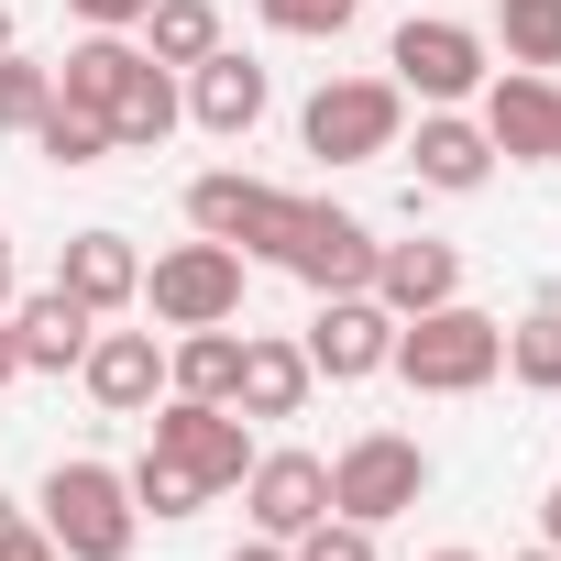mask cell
<instances>
[{"instance_id":"obj_1","label":"cell","mask_w":561,"mask_h":561,"mask_svg":"<svg viewBox=\"0 0 561 561\" xmlns=\"http://www.w3.org/2000/svg\"><path fill=\"white\" fill-rule=\"evenodd\" d=\"M34 528L67 550V561H133V539H144V506H133V473H111V462H56L45 484H34Z\"/></svg>"},{"instance_id":"obj_2","label":"cell","mask_w":561,"mask_h":561,"mask_svg":"<svg viewBox=\"0 0 561 561\" xmlns=\"http://www.w3.org/2000/svg\"><path fill=\"white\" fill-rule=\"evenodd\" d=\"M386 375L419 386V397H473V386L506 375V320H484V309H462V298H451V309H419V320H397Z\"/></svg>"},{"instance_id":"obj_3","label":"cell","mask_w":561,"mask_h":561,"mask_svg":"<svg viewBox=\"0 0 561 561\" xmlns=\"http://www.w3.org/2000/svg\"><path fill=\"white\" fill-rule=\"evenodd\" d=\"M484 67H495V45H484L462 12H408V23L386 34V78H397L419 111H462V100L484 89Z\"/></svg>"},{"instance_id":"obj_4","label":"cell","mask_w":561,"mask_h":561,"mask_svg":"<svg viewBox=\"0 0 561 561\" xmlns=\"http://www.w3.org/2000/svg\"><path fill=\"white\" fill-rule=\"evenodd\" d=\"M298 144L320 165H375L408 144V89L397 78H320L309 111H298Z\"/></svg>"},{"instance_id":"obj_5","label":"cell","mask_w":561,"mask_h":561,"mask_svg":"<svg viewBox=\"0 0 561 561\" xmlns=\"http://www.w3.org/2000/svg\"><path fill=\"white\" fill-rule=\"evenodd\" d=\"M298 209H309L298 187H264V176H242V165H209V176H187V231L231 242L242 264H275V253H287Z\"/></svg>"},{"instance_id":"obj_6","label":"cell","mask_w":561,"mask_h":561,"mask_svg":"<svg viewBox=\"0 0 561 561\" xmlns=\"http://www.w3.org/2000/svg\"><path fill=\"white\" fill-rule=\"evenodd\" d=\"M144 309H154V331H209V320H242V253L231 242H165L154 264H144Z\"/></svg>"},{"instance_id":"obj_7","label":"cell","mask_w":561,"mask_h":561,"mask_svg":"<svg viewBox=\"0 0 561 561\" xmlns=\"http://www.w3.org/2000/svg\"><path fill=\"white\" fill-rule=\"evenodd\" d=\"M419 495H430V451H419L408 430H364V440L331 451V517L386 528V517H408Z\"/></svg>"},{"instance_id":"obj_8","label":"cell","mask_w":561,"mask_h":561,"mask_svg":"<svg viewBox=\"0 0 561 561\" xmlns=\"http://www.w3.org/2000/svg\"><path fill=\"white\" fill-rule=\"evenodd\" d=\"M144 430H154V451H165V462H187L209 495H231V484L253 473V419H242V408H209V397H154V408H144Z\"/></svg>"},{"instance_id":"obj_9","label":"cell","mask_w":561,"mask_h":561,"mask_svg":"<svg viewBox=\"0 0 561 561\" xmlns=\"http://www.w3.org/2000/svg\"><path fill=\"white\" fill-rule=\"evenodd\" d=\"M298 353H309V375L364 386V375H386V353H397V309H386V298H364V287H342V298H320V309H309Z\"/></svg>"},{"instance_id":"obj_10","label":"cell","mask_w":561,"mask_h":561,"mask_svg":"<svg viewBox=\"0 0 561 561\" xmlns=\"http://www.w3.org/2000/svg\"><path fill=\"white\" fill-rule=\"evenodd\" d=\"M298 275L309 298H342V287H375V220H353V209H331V198H309L298 209V231H287V253H275Z\"/></svg>"},{"instance_id":"obj_11","label":"cell","mask_w":561,"mask_h":561,"mask_svg":"<svg viewBox=\"0 0 561 561\" xmlns=\"http://www.w3.org/2000/svg\"><path fill=\"white\" fill-rule=\"evenodd\" d=\"M242 506H253V528H264V539H298V528H320V517H331V462H320V451H253Z\"/></svg>"},{"instance_id":"obj_12","label":"cell","mask_w":561,"mask_h":561,"mask_svg":"<svg viewBox=\"0 0 561 561\" xmlns=\"http://www.w3.org/2000/svg\"><path fill=\"white\" fill-rule=\"evenodd\" d=\"M78 386H89V408H111V419H144V408L165 397V342H154V331H89V353H78Z\"/></svg>"},{"instance_id":"obj_13","label":"cell","mask_w":561,"mask_h":561,"mask_svg":"<svg viewBox=\"0 0 561 561\" xmlns=\"http://www.w3.org/2000/svg\"><path fill=\"white\" fill-rule=\"evenodd\" d=\"M484 144H495L506 165H550V144H561V89H550L539 67L484 78Z\"/></svg>"},{"instance_id":"obj_14","label":"cell","mask_w":561,"mask_h":561,"mask_svg":"<svg viewBox=\"0 0 561 561\" xmlns=\"http://www.w3.org/2000/svg\"><path fill=\"white\" fill-rule=\"evenodd\" d=\"M56 287H67L89 320H122V309L144 298V253H133L122 231H67V253H56Z\"/></svg>"},{"instance_id":"obj_15","label":"cell","mask_w":561,"mask_h":561,"mask_svg":"<svg viewBox=\"0 0 561 561\" xmlns=\"http://www.w3.org/2000/svg\"><path fill=\"white\" fill-rule=\"evenodd\" d=\"M264 100H275V78H264L253 56H231V45L187 67V122H198V133H220V144H242V133L264 122Z\"/></svg>"},{"instance_id":"obj_16","label":"cell","mask_w":561,"mask_h":561,"mask_svg":"<svg viewBox=\"0 0 561 561\" xmlns=\"http://www.w3.org/2000/svg\"><path fill=\"white\" fill-rule=\"evenodd\" d=\"M364 298H386L397 320L451 309V298H462V253H451V242H430V231H419V242H375V287H364Z\"/></svg>"},{"instance_id":"obj_17","label":"cell","mask_w":561,"mask_h":561,"mask_svg":"<svg viewBox=\"0 0 561 561\" xmlns=\"http://www.w3.org/2000/svg\"><path fill=\"white\" fill-rule=\"evenodd\" d=\"M0 320H12V353H23V375H78V353H89V331H100V320H89L67 287H34V298H12Z\"/></svg>"},{"instance_id":"obj_18","label":"cell","mask_w":561,"mask_h":561,"mask_svg":"<svg viewBox=\"0 0 561 561\" xmlns=\"http://www.w3.org/2000/svg\"><path fill=\"white\" fill-rule=\"evenodd\" d=\"M408 165H419V187H440V198H473V187L495 176V144H484V122H462V111H419V144H408Z\"/></svg>"},{"instance_id":"obj_19","label":"cell","mask_w":561,"mask_h":561,"mask_svg":"<svg viewBox=\"0 0 561 561\" xmlns=\"http://www.w3.org/2000/svg\"><path fill=\"white\" fill-rule=\"evenodd\" d=\"M309 386H320V375H309V353H298L287 331H242V386H231L242 419H298Z\"/></svg>"},{"instance_id":"obj_20","label":"cell","mask_w":561,"mask_h":561,"mask_svg":"<svg viewBox=\"0 0 561 561\" xmlns=\"http://www.w3.org/2000/svg\"><path fill=\"white\" fill-rule=\"evenodd\" d=\"M176 122H187V89H176V67L133 56V78H122V100H111V154H154Z\"/></svg>"},{"instance_id":"obj_21","label":"cell","mask_w":561,"mask_h":561,"mask_svg":"<svg viewBox=\"0 0 561 561\" xmlns=\"http://www.w3.org/2000/svg\"><path fill=\"white\" fill-rule=\"evenodd\" d=\"M231 386H242V331H231V320L165 342V397H209V408H231Z\"/></svg>"},{"instance_id":"obj_22","label":"cell","mask_w":561,"mask_h":561,"mask_svg":"<svg viewBox=\"0 0 561 561\" xmlns=\"http://www.w3.org/2000/svg\"><path fill=\"white\" fill-rule=\"evenodd\" d=\"M133 45L154 56V67H198V56H220V12H209V0H154V12L133 23Z\"/></svg>"},{"instance_id":"obj_23","label":"cell","mask_w":561,"mask_h":561,"mask_svg":"<svg viewBox=\"0 0 561 561\" xmlns=\"http://www.w3.org/2000/svg\"><path fill=\"white\" fill-rule=\"evenodd\" d=\"M133 56H144L133 34H78V45H67V67H56V89H67V100H89V111L111 122V100H122Z\"/></svg>"},{"instance_id":"obj_24","label":"cell","mask_w":561,"mask_h":561,"mask_svg":"<svg viewBox=\"0 0 561 561\" xmlns=\"http://www.w3.org/2000/svg\"><path fill=\"white\" fill-rule=\"evenodd\" d=\"M34 154H45V165H67V176H78V165H100V154H111V122H100V111H89V100H67V89H56V100H45V111H34Z\"/></svg>"},{"instance_id":"obj_25","label":"cell","mask_w":561,"mask_h":561,"mask_svg":"<svg viewBox=\"0 0 561 561\" xmlns=\"http://www.w3.org/2000/svg\"><path fill=\"white\" fill-rule=\"evenodd\" d=\"M506 375H517L528 397H561V298H539V309L506 331Z\"/></svg>"},{"instance_id":"obj_26","label":"cell","mask_w":561,"mask_h":561,"mask_svg":"<svg viewBox=\"0 0 561 561\" xmlns=\"http://www.w3.org/2000/svg\"><path fill=\"white\" fill-rule=\"evenodd\" d=\"M495 45H506V67H561V0H495Z\"/></svg>"},{"instance_id":"obj_27","label":"cell","mask_w":561,"mask_h":561,"mask_svg":"<svg viewBox=\"0 0 561 561\" xmlns=\"http://www.w3.org/2000/svg\"><path fill=\"white\" fill-rule=\"evenodd\" d=\"M133 506H144L154 528H176V517H198V506H209V484H198L187 462H165V451L144 440V462H133Z\"/></svg>"},{"instance_id":"obj_28","label":"cell","mask_w":561,"mask_h":561,"mask_svg":"<svg viewBox=\"0 0 561 561\" xmlns=\"http://www.w3.org/2000/svg\"><path fill=\"white\" fill-rule=\"evenodd\" d=\"M45 100H56V67H34V56L12 45V56H0V133H34Z\"/></svg>"},{"instance_id":"obj_29","label":"cell","mask_w":561,"mask_h":561,"mask_svg":"<svg viewBox=\"0 0 561 561\" xmlns=\"http://www.w3.org/2000/svg\"><path fill=\"white\" fill-rule=\"evenodd\" d=\"M253 12H264L275 34H298V45H331V34H353L364 0H253Z\"/></svg>"},{"instance_id":"obj_30","label":"cell","mask_w":561,"mask_h":561,"mask_svg":"<svg viewBox=\"0 0 561 561\" xmlns=\"http://www.w3.org/2000/svg\"><path fill=\"white\" fill-rule=\"evenodd\" d=\"M287 550H298V561H386V550H375V528H364V517H320V528H298V539H287Z\"/></svg>"},{"instance_id":"obj_31","label":"cell","mask_w":561,"mask_h":561,"mask_svg":"<svg viewBox=\"0 0 561 561\" xmlns=\"http://www.w3.org/2000/svg\"><path fill=\"white\" fill-rule=\"evenodd\" d=\"M67 12H78V23H89V34H133V23H144V12H154V0H67Z\"/></svg>"},{"instance_id":"obj_32","label":"cell","mask_w":561,"mask_h":561,"mask_svg":"<svg viewBox=\"0 0 561 561\" xmlns=\"http://www.w3.org/2000/svg\"><path fill=\"white\" fill-rule=\"evenodd\" d=\"M0 561H67V550H56V539H45V528H34V517H23V528H12V539H0Z\"/></svg>"},{"instance_id":"obj_33","label":"cell","mask_w":561,"mask_h":561,"mask_svg":"<svg viewBox=\"0 0 561 561\" xmlns=\"http://www.w3.org/2000/svg\"><path fill=\"white\" fill-rule=\"evenodd\" d=\"M231 561H298V550H287V539H264V528H253V539H242Z\"/></svg>"},{"instance_id":"obj_34","label":"cell","mask_w":561,"mask_h":561,"mask_svg":"<svg viewBox=\"0 0 561 561\" xmlns=\"http://www.w3.org/2000/svg\"><path fill=\"white\" fill-rule=\"evenodd\" d=\"M539 539L561 550V473H550V495H539Z\"/></svg>"},{"instance_id":"obj_35","label":"cell","mask_w":561,"mask_h":561,"mask_svg":"<svg viewBox=\"0 0 561 561\" xmlns=\"http://www.w3.org/2000/svg\"><path fill=\"white\" fill-rule=\"evenodd\" d=\"M0 386H23V353H12V320H0Z\"/></svg>"},{"instance_id":"obj_36","label":"cell","mask_w":561,"mask_h":561,"mask_svg":"<svg viewBox=\"0 0 561 561\" xmlns=\"http://www.w3.org/2000/svg\"><path fill=\"white\" fill-rule=\"evenodd\" d=\"M23 517H34V506H23V495H0V539H12V528H23Z\"/></svg>"},{"instance_id":"obj_37","label":"cell","mask_w":561,"mask_h":561,"mask_svg":"<svg viewBox=\"0 0 561 561\" xmlns=\"http://www.w3.org/2000/svg\"><path fill=\"white\" fill-rule=\"evenodd\" d=\"M0 309H12V231H0Z\"/></svg>"},{"instance_id":"obj_38","label":"cell","mask_w":561,"mask_h":561,"mask_svg":"<svg viewBox=\"0 0 561 561\" xmlns=\"http://www.w3.org/2000/svg\"><path fill=\"white\" fill-rule=\"evenodd\" d=\"M0 56H12V0H0Z\"/></svg>"},{"instance_id":"obj_39","label":"cell","mask_w":561,"mask_h":561,"mask_svg":"<svg viewBox=\"0 0 561 561\" xmlns=\"http://www.w3.org/2000/svg\"><path fill=\"white\" fill-rule=\"evenodd\" d=\"M430 561H484V550H430Z\"/></svg>"},{"instance_id":"obj_40","label":"cell","mask_w":561,"mask_h":561,"mask_svg":"<svg viewBox=\"0 0 561 561\" xmlns=\"http://www.w3.org/2000/svg\"><path fill=\"white\" fill-rule=\"evenodd\" d=\"M517 561H561V550H550V539H539V550H517Z\"/></svg>"},{"instance_id":"obj_41","label":"cell","mask_w":561,"mask_h":561,"mask_svg":"<svg viewBox=\"0 0 561 561\" xmlns=\"http://www.w3.org/2000/svg\"><path fill=\"white\" fill-rule=\"evenodd\" d=\"M550 165H561V144H550Z\"/></svg>"}]
</instances>
